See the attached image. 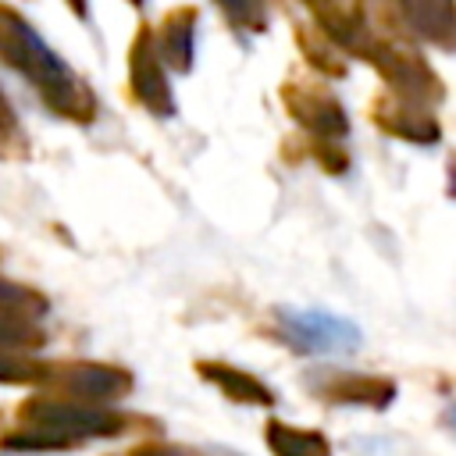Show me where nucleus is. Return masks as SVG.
Instances as JSON below:
<instances>
[{
    "instance_id": "obj_21",
    "label": "nucleus",
    "mask_w": 456,
    "mask_h": 456,
    "mask_svg": "<svg viewBox=\"0 0 456 456\" xmlns=\"http://www.w3.org/2000/svg\"><path fill=\"white\" fill-rule=\"evenodd\" d=\"M449 196L456 200V157L449 160Z\"/></svg>"
},
{
    "instance_id": "obj_19",
    "label": "nucleus",
    "mask_w": 456,
    "mask_h": 456,
    "mask_svg": "<svg viewBox=\"0 0 456 456\" xmlns=\"http://www.w3.org/2000/svg\"><path fill=\"white\" fill-rule=\"evenodd\" d=\"M310 153L328 175H342L346 171V150L338 142H310Z\"/></svg>"
},
{
    "instance_id": "obj_17",
    "label": "nucleus",
    "mask_w": 456,
    "mask_h": 456,
    "mask_svg": "<svg viewBox=\"0 0 456 456\" xmlns=\"http://www.w3.org/2000/svg\"><path fill=\"white\" fill-rule=\"evenodd\" d=\"M25 153H28V135H25L11 100L0 89V157L11 160V157H25Z\"/></svg>"
},
{
    "instance_id": "obj_14",
    "label": "nucleus",
    "mask_w": 456,
    "mask_h": 456,
    "mask_svg": "<svg viewBox=\"0 0 456 456\" xmlns=\"http://www.w3.org/2000/svg\"><path fill=\"white\" fill-rule=\"evenodd\" d=\"M264 442L274 456H331V445L321 431L296 428V424H285V420H267Z\"/></svg>"
},
{
    "instance_id": "obj_8",
    "label": "nucleus",
    "mask_w": 456,
    "mask_h": 456,
    "mask_svg": "<svg viewBox=\"0 0 456 456\" xmlns=\"http://www.w3.org/2000/svg\"><path fill=\"white\" fill-rule=\"evenodd\" d=\"M370 118H374V125L385 135H395V139L413 142V146H431L442 135V125H438V118H435L431 107L413 103V100H403V96H395L388 89L374 96Z\"/></svg>"
},
{
    "instance_id": "obj_12",
    "label": "nucleus",
    "mask_w": 456,
    "mask_h": 456,
    "mask_svg": "<svg viewBox=\"0 0 456 456\" xmlns=\"http://www.w3.org/2000/svg\"><path fill=\"white\" fill-rule=\"evenodd\" d=\"M196 7H171L160 21V28H153V39H157V53L164 61V68L185 75L192 71V61H196Z\"/></svg>"
},
{
    "instance_id": "obj_3",
    "label": "nucleus",
    "mask_w": 456,
    "mask_h": 456,
    "mask_svg": "<svg viewBox=\"0 0 456 456\" xmlns=\"http://www.w3.org/2000/svg\"><path fill=\"white\" fill-rule=\"evenodd\" d=\"M356 57L367 61V64L385 78L388 93H395V96H403V100L435 107V103H442V96H445V86H442V78L431 71V64H428L420 53H413L410 46L395 43V39H385V36L374 32V36L363 43V50H360Z\"/></svg>"
},
{
    "instance_id": "obj_11",
    "label": "nucleus",
    "mask_w": 456,
    "mask_h": 456,
    "mask_svg": "<svg viewBox=\"0 0 456 456\" xmlns=\"http://www.w3.org/2000/svg\"><path fill=\"white\" fill-rule=\"evenodd\" d=\"M388 11L417 39H424L431 46H442V50L456 46V7L449 0H403Z\"/></svg>"
},
{
    "instance_id": "obj_9",
    "label": "nucleus",
    "mask_w": 456,
    "mask_h": 456,
    "mask_svg": "<svg viewBox=\"0 0 456 456\" xmlns=\"http://www.w3.org/2000/svg\"><path fill=\"white\" fill-rule=\"evenodd\" d=\"M306 385L324 395L328 403H346V406H370L385 410L395 399V381L381 374H356V370H324L317 378H306Z\"/></svg>"
},
{
    "instance_id": "obj_5",
    "label": "nucleus",
    "mask_w": 456,
    "mask_h": 456,
    "mask_svg": "<svg viewBox=\"0 0 456 456\" xmlns=\"http://www.w3.org/2000/svg\"><path fill=\"white\" fill-rule=\"evenodd\" d=\"M132 374L114 363H93V360H71V363H50L43 395L86 403V406H114L132 392Z\"/></svg>"
},
{
    "instance_id": "obj_22",
    "label": "nucleus",
    "mask_w": 456,
    "mask_h": 456,
    "mask_svg": "<svg viewBox=\"0 0 456 456\" xmlns=\"http://www.w3.org/2000/svg\"><path fill=\"white\" fill-rule=\"evenodd\" d=\"M445 420H449V424H452V431H456V406H452V410L445 413Z\"/></svg>"
},
{
    "instance_id": "obj_7",
    "label": "nucleus",
    "mask_w": 456,
    "mask_h": 456,
    "mask_svg": "<svg viewBox=\"0 0 456 456\" xmlns=\"http://www.w3.org/2000/svg\"><path fill=\"white\" fill-rule=\"evenodd\" d=\"M128 89L132 100L142 103L150 114L157 118H171L175 114V93L164 71V61L157 53V39L150 25H139L132 46H128Z\"/></svg>"
},
{
    "instance_id": "obj_1",
    "label": "nucleus",
    "mask_w": 456,
    "mask_h": 456,
    "mask_svg": "<svg viewBox=\"0 0 456 456\" xmlns=\"http://www.w3.org/2000/svg\"><path fill=\"white\" fill-rule=\"evenodd\" d=\"M0 61L18 71L21 78H28V86L36 89V96L46 103L50 114L75 121V125H89L100 114V100L89 89V82L82 75H75L39 36L36 28L7 4H0Z\"/></svg>"
},
{
    "instance_id": "obj_20",
    "label": "nucleus",
    "mask_w": 456,
    "mask_h": 456,
    "mask_svg": "<svg viewBox=\"0 0 456 456\" xmlns=\"http://www.w3.org/2000/svg\"><path fill=\"white\" fill-rule=\"evenodd\" d=\"M118 456H200V452H192L185 445H167V442H142V445L118 452Z\"/></svg>"
},
{
    "instance_id": "obj_18",
    "label": "nucleus",
    "mask_w": 456,
    "mask_h": 456,
    "mask_svg": "<svg viewBox=\"0 0 456 456\" xmlns=\"http://www.w3.org/2000/svg\"><path fill=\"white\" fill-rule=\"evenodd\" d=\"M299 46H303V53H306V61L314 64V68H321L324 75H346V61H338L331 50H324L321 43H314L310 39V28H299Z\"/></svg>"
},
{
    "instance_id": "obj_16",
    "label": "nucleus",
    "mask_w": 456,
    "mask_h": 456,
    "mask_svg": "<svg viewBox=\"0 0 456 456\" xmlns=\"http://www.w3.org/2000/svg\"><path fill=\"white\" fill-rule=\"evenodd\" d=\"M0 310L43 321V314L50 310V299H46L39 289H32V285H21V281H7V278H0Z\"/></svg>"
},
{
    "instance_id": "obj_15",
    "label": "nucleus",
    "mask_w": 456,
    "mask_h": 456,
    "mask_svg": "<svg viewBox=\"0 0 456 456\" xmlns=\"http://www.w3.org/2000/svg\"><path fill=\"white\" fill-rule=\"evenodd\" d=\"M43 346H46L43 321L0 310V356H28Z\"/></svg>"
},
{
    "instance_id": "obj_6",
    "label": "nucleus",
    "mask_w": 456,
    "mask_h": 456,
    "mask_svg": "<svg viewBox=\"0 0 456 456\" xmlns=\"http://www.w3.org/2000/svg\"><path fill=\"white\" fill-rule=\"evenodd\" d=\"M281 103L292 114V121L299 128H306L310 139H317V142H338L349 132L346 107L338 103V96L328 86H317V82H285L281 86Z\"/></svg>"
},
{
    "instance_id": "obj_2",
    "label": "nucleus",
    "mask_w": 456,
    "mask_h": 456,
    "mask_svg": "<svg viewBox=\"0 0 456 456\" xmlns=\"http://www.w3.org/2000/svg\"><path fill=\"white\" fill-rule=\"evenodd\" d=\"M139 424L114 406H86L57 395H28L14 410V424L0 435L4 452H64L96 438H118Z\"/></svg>"
},
{
    "instance_id": "obj_4",
    "label": "nucleus",
    "mask_w": 456,
    "mask_h": 456,
    "mask_svg": "<svg viewBox=\"0 0 456 456\" xmlns=\"http://www.w3.org/2000/svg\"><path fill=\"white\" fill-rule=\"evenodd\" d=\"M274 321L281 328V338L306 356H349L363 346V331L331 310H299V306H278Z\"/></svg>"
},
{
    "instance_id": "obj_13",
    "label": "nucleus",
    "mask_w": 456,
    "mask_h": 456,
    "mask_svg": "<svg viewBox=\"0 0 456 456\" xmlns=\"http://www.w3.org/2000/svg\"><path fill=\"white\" fill-rule=\"evenodd\" d=\"M196 370H200V378H207L232 403H246V406H271L274 403V392L260 378H253L249 370H239V367L217 363V360H200Z\"/></svg>"
},
{
    "instance_id": "obj_10",
    "label": "nucleus",
    "mask_w": 456,
    "mask_h": 456,
    "mask_svg": "<svg viewBox=\"0 0 456 456\" xmlns=\"http://www.w3.org/2000/svg\"><path fill=\"white\" fill-rule=\"evenodd\" d=\"M310 18L317 21V32L346 53H360L363 43L374 36L370 28V14L360 4H310Z\"/></svg>"
}]
</instances>
